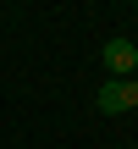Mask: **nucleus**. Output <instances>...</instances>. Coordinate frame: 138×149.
Here are the masks:
<instances>
[{
  "label": "nucleus",
  "mask_w": 138,
  "mask_h": 149,
  "mask_svg": "<svg viewBox=\"0 0 138 149\" xmlns=\"http://www.w3.org/2000/svg\"><path fill=\"white\" fill-rule=\"evenodd\" d=\"M100 55H105L111 77H133V72H138V44H133V39H111Z\"/></svg>",
  "instance_id": "obj_1"
}]
</instances>
